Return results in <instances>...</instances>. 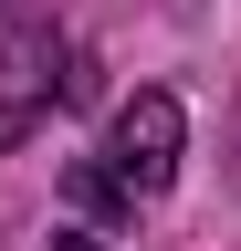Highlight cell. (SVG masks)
<instances>
[{"label":"cell","instance_id":"3","mask_svg":"<svg viewBox=\"0 0 241 251\" xmlns=\"http://www.w3.org/2000/svg\"><path fill=\"white\" fill-rule=\"evenodd\" d=\"M53 251H105V241H53Z\"/></svg>","mask_w":241,"mask_h":251},{"label":"cell","instance_id":"1","mask_svg":"<svg viewBox=\"0 0 241 251\" xmlns=\"http://www.w3.org/2000/svg\"><path fill=\"white\" fill-rule=\"evenodd\" d=\"M178 147H189V115H178V94H126L115 105V126H105V157L84 168L74 188L84 199H158V188L178 178Z\"/></svg>","mask_w":241,"mask_h":251},{"label":"cell","instance_id":"2","mask_svg":"<svg viewBox=\"0 0 241 251\" xmlns=\"http://www.w3.org/2000/svg\"><path fill=\"white\" fill-rule=\"evenodd\" d=\"M63 63H74V42H63V21L42 0H0V147H21L53 115Z\"/></svg>","mask_w":241,"mask_h":251}]
</instances>
